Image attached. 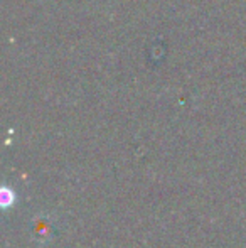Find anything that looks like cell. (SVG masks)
I'll use <instances>...</instances> for the list:
<instances>
[{
    "label": "cell",
    "mask_w": 246,
    "mask_h": 248,
    "mask_svg": "<svg viewBox=\"0 0 246 248\" xmlns=\"http://www.w3.org/2000/svg\"><path fill=\"white\" fill-rule=\"evenodd\" d=\"M2 206H9L10 202H14L15 201V194L14 193H10L9 189H2Z\"/></svg>",
    "instance_id": "obj_1"
}]
</instances>
